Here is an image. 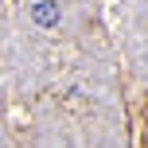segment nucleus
Returning a JSON list of instances; mask_svg holds the SVG:
<instances>
[{"label":"nucleus","mask_w":148,"mask_h":148,"mask_svg":"<svg viewBox=\"0 0 148 148\" xmlns=\"http://www.w3.org/2000/svg\"><path fill=\"white\" fill-rule=\"evenodd\" d=\"M31 20L43 23V27H55V23L62 20V12H59V4H55V0H39V4L31 8Z\"/></svg>","instance_id":"f257e3e1"}]
</instances>
